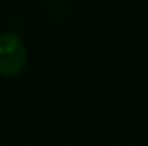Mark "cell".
<instances>
[{"mask_svg": "<svg viewBox=\"0 0 148 146\" xmlns=\"http://www.w3.org/2000/svg\"><path fill=\"white\" fill-rule=\"evenodd\" d=\"M28 52L24 42L12 32H0V76L12 78L24 70Z\"/></svg>", "mask_w": 148, "mask_h": 146, "instance_id": "1", "label": "cell"}]
</instances>
